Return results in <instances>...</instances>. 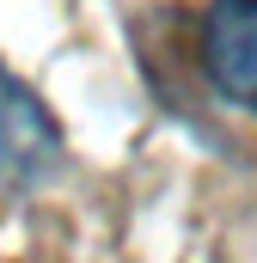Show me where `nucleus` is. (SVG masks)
<instances>
[{
    "mask_svg": "<svg viewBox=\"0 0 257 263\" xmlns=\"http://www.w3.org/2000/svg\"><path fill=\"white\" fill-rule=\"evenodd\" d=\"M202 73L221 98L257 110V0H214L202 18Z\"/></svg>",
    "mask_w": 257,
    "mask_h": 263,
    "instance_id": "1",
    "label": "nucleus"
},
{
    "mask_svg": "<svg viewBox=\"0 0 257 263\" xmlns=\"http://www.w3.org/2000/svg\"><path fill=\"white\" fill-rule=\"evenodd\" d=\"M56 153H62V135L49 123V110L0 67V184H19V178L49 172Z\"/></svg>",
    "mask_w": 257,
    "mask_h": 263,
    "instance_id": "2",
    "label": "nucleus"
}]
</instances>
